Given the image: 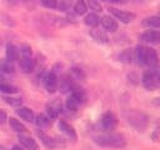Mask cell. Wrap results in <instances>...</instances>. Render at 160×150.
Returning a JSON list of instances; mask_svg holds the SVG:
<instances>
[{
	"mask_svg": "<svg viewBox=\"0 0 160 150\" xmlns=\"http://www.w3.org/2000/svg\"><path fill=\"white\" fill-rule=\"evenodd\" d=\"M94 142L104 148H122L126 145V140L122 135L115 132H106L94 136Z\"/></svg>",
	"mask_w": 160,
	"mask_h": 150,
	"instance_id": "cell-1",
	"label": "cell"
},
{
	"mask_svg": "<svg viewBox=\"0 0 160 150\" xmlns=\"http://www.w3.org/2000/svg\"><path fill=\"white\" fill-rule=\"evenodd\" d=\"M142 85L148 90H156L160 88V71L156 69H150L142 75Z\"/></svg>",
	"mask_w": 160,
	"mask_h": 150,
	"instance_id": "cell-2",
	"label": "cell"
},
{
	"mask_svg": "<svg viewBox=\"0 0 160 150\" xmlns=\"http://www.w3.org/2000/svg\"><path fill=\"white\" fill-rule=\"evenodd\" d=\"M128 122L130 125H132L135 129H138V131H142L146 126V116L139 111H131L126 115Z\"/></svg>",
	"mask_w": 160,
	"mask_h": 150,
	"instance_id": "cell-3",
	"label": "cell"
},
{
	"mask_svg": "<svg viewBox=\"0 0 160 150\" xmlns=\"http://www.w3.org/2000/svg\"><path fill=\"white\" fill-rule=\"evenodd\" d=\"M109 12L111 14L112 18H115L116 20H120L124 24H130L132 20H135V14L130 11L120 10L116 8H109Z\"/></svg>",
	"mask_w": 160,
	"mask_h": 150,
	"instance_id": "cell-4",
	"label": "cell"
},
{
	"mask_svg": "<svg viewBox=\"0 0 160 150\" xmlns=\"http://www.w3.org/2000/svg\"><path fill=\"white\" fill-rule=\"evenodd\" d=\"M100 124H101V128H102L104 131L110 132V131L115 130V128L118 125V120H116V116L112 112L108 111L102 115V118L100 120Z\"/></svg>",
	"mask_w": 160,
	"mask_h": 150,
	"instance_id": "cell-5",
	"label": "cell"
},
{
	"mask_svg": "<svg viewBox=\"0 0 160 150\" xmlns=\"http://www.w3.org/2000/svg\"><path fill=\"white\" fill-rule=\"evenodd\" d=\"M42 84L48 92H50V94L55 92L58 90V84H59V80H58V76L55 75V72L45 74V76L42 78Z\"/></svg>",
	"mask_w": 160,
	"mask_h": 150,
	"instance_id": "cell-6",
	"label": "cell"
},
{
	"mask_svg": "<svg viewBox=\"0 0 160 150\" xmlns=\"http://www.w3.org/2000/svg\"><path fill=\"white\" fill-rule=\"evenodd\" d=\"M38 136H39V139L41 140V142H42L46 148L55 149V148L65 146V144H64L61 140H58L56 138H51V136L46 135V134H45V132H42V131H38Z\"/></svg>",
	"mask_w": 160,
	"mask_h": 150,
	"instance_id": "cell-7",
	"label": "cell"
},
{
	"mask_svg": "<svg viewBox=\"0 0 160 150\" xmlns=\"http://www.w3.org/2000/svg\"><path fill=\"white\" fill-rule=\"evenodd\" d=\"M158 54L152 48L146 46V52H145V64L144 66H148L149 69H155L158 65Z\"/></svg>",
	"mask_w": 160,
	"mask_h": 150,
	"instance_id": "cell-8",
	"label": "cell"
},
{
	"mask_svg": "<svg viewBox=\"0 0 160 150\" xmlns=\"http://www.w3.org/2000/svg\"><path fill=\"white\" fill-rule=\"evenodd\" d=\"M141 40L148 44L158 45V44H160V31L159 30H146L141 35Z\"/></svg>",
	"mask_w": 160,
	"mask_h": 150,
	"instance_id": "cell-9",
	"label": "cell"
},
{
	"mask_svg": "<svg viewBox=\"0 0 160 150\" xmlns=\"http://www.w3.org/2000/svg\"><path fill=\"white\" fill-rule=\"evenodd\" d=\"M58 126H59L60 131H61L62 134H65L69 139H71V140H76V139H78V135H76V131H75L74 126L70 125L69 122H66V121H64V120H60V121L58 122Z\"/></svg>",
	"mask_w": 160,
	"mask_h": 150,
	"instance_id": "cell-10",
	"label": "cell"
},
{
	"mask_svg": "<svg viewBox=\"0 0 160 150\" xmlns=\"http://www.w3.org/2000/svg\"><path fill=\"white\" fill-rule=\"evenodd\" d=\"M100 24L102 25V28L106 30V31H110V32H114L118 30V21L115 20V18L110 16V15H104L101 19H100Z\"/></svg>",
	"mask_w": 160,
	"mask_h": 150,
	"instance_id": "cell-11",
	"label": "cell"
},
{
	"mask_svg": "<svg viewBox=\"0 0 160 150\" xmlns=\"http://www.w3.org/2000/svg\"><path fill=\"white\" fill-rule=\"evenodd\" d=\"M19 141L22 145V148H25L26 150H39V145H38L36 140L32 139L31 136L19 134Z\"/></svg>",
	"mask_w": 160,
	"mask_h": 150,
	"instance_id": "cell-12",
	"label": "cell"
},
{
	"mask_svg": "<svg viewBox=\"0 0 160 150\" xmlns=\"http://www.w3.org/2000/svg\"><path fill=\"white\" fill-rule=\"evenodd\" d=\"M19 66H20L22 72L30 74L34 70V68H35V62L31 59V56H21L19 59Z\"/></svg>",
	"mask_w": 160,
	"mask_h": 150,
	"instance_id": "cell-13",
	"label": "cell"
},
{
	"mask_svg": "<svg viewBox=\"0 0 160 150\" xmlns=\"http://www.w3.org/2000/svg\"><path fill=\"white\" fill-rule=\"evenodd\" d=\"M58 88L60 89L61 92H69V91H72L76 86H75V84H74L72 78H70V76H64V78H61V80L59 81Z\"/></svg>",
	"mask_w": 160,
	"mask_h": 150,
	"instance_id": "cell-14",
	"label": "cell"
},
{
	"mask_svg": "<svg viewBox=\"0 0 160 150\" xmlns=\"http://www.w3.org/2000/svg\"><path fill=\"white\" fill-rule=\"evenodd\" d=\"M16 114L24 119L25 121H29V122H32L35 120V114L34 111L30 109V108H26V106H19L18 110H16Z\"/></svg>",
	"mask_w": 160,
	"mask_h": 150,
	"instance_id": "cell-15",
	"label": "cell"
},
{
	"mask_svg": "<svg viewBox=\"0 0 160 150\" xmlns=\"http://www.w3.org/2000/svg\"><path fill=\"white\" fill-rule=\"evenodd\" d=\"M89 35L92 38V40H95L99 44H108L109 42V38H108L106 32H104L102 30L92 29V30L89 31Z\"/></svg>",
	"mask_w": 160,
	"mask_h": 150,
	"instance_id": "cell-16",
	"label": "cell"
},
{
	"mask_svg": "<svg viewBox=\"0 0 160 150\" xmlns=\"http://www.w3.org/2000/svg\"><path fill=\"white\" fill-rule=\"evenodd\" d=\"M61 111V104L59 101H52L50 104L46 105V112H48V116L50 119H55L58 118V115L60 114Z\"/></svg>",
	"mask_w": 160,
	"mask_h": 150,
	"instance_id": "cell-17",
	"label": "cell"
},
{
	"mask_svg": "<svg viewBox=\"0 0 160 150\" xmlns=\"http://www.w3.org/2000/svg\"><path fill=\"white\" fill-rule=\"evenodd\" d=\"M145 52H146L145 45H138L134 50V59L141 66H144V64H145Z\"/></svg>",
	"mask_w": 160,
	"mask_h": 150,
	"instance_id": "cell-18",
	"label": "cell"
},
{
	"mask_svg": "<svg viewBox=\"0 0 160 150\" xmlns=\"http://www.w3.org/2000/svg\"><path fill=\"white\" fill-rule=\"evenodd\" d=\"M9 125H10V128H11L14 131H16V132H19V134H22V132H26V131H28L26 126H25L21 121H19L16 118H10V119H9Z\"/></svg>",
	"mask_w": 160,
	"mask_h": 150,
	"instance_id": "cell-19",
	"label": "cell"
},
{
	"mask_svg": "<svg viewBox=\"0 0 160 150\" xmlns=\"http://www.w3.org/2000/svg\"><path fill=\"white\" fill-rule=\"evenodd\" d=\"M6 59L9 61H11V62L19 60V50L12 44H8L6 45Z\"/></svg>",
	"mask_w": 160,
	"mask_h": 150,
	"instance_id": "cell-20",
	"label": "cell"
},
{
	"mask_svg": "<svg viewBox=\"0 0 160 150\" xmlns=\"http://www.w3.org/2000/svg\"><path fill=\"white\" fill-rule=\"evenodd\" d=\"M34 122H35L39 128L45 129V128H48V126L51 124V119H50L48 115H45V114H39V115H36Z\"/></svg>",
	"mask_w": 160,
	"mask_h": 150,
	"instance_id": "cell-21",
	"label": "cell"
},
{
	"mask_svg": "<svg viewBox=\"0 0 160 150\" xmlns=\"http://www.w3.org/2000/svg\"><path fill=\"white\" fill-rule=\"evenodd\" d=\"M144 25L148 28H154V29H160V14L159 15H152L149 16L144 20Z\"/></svg>",
	"mask_w": 160,
	"mask_h": 150,
	"instance_id": "cell-22",
	"label": "cell"
},
{
	"mask_svg": "<svg viewBox=\"0 0 160 150\" xmlns=\"http://www.w3.org/2000/svg\"><path fill=\"white\" fill-rule=\"evenodd\" d=\"M84 22L88 25V26H91V28H96L99 24H100V18L95 14V12H90L85 16L84 19Z\"/></svg>",
	"mask_w": 160,
	"mask_h": 150,
	"instance_id": "cell-23",
	"label": "cell"
},
{
	"mask_svg": "<svg viewBox=\"0 0 160 150\" xmlns=\"http://www.w3.org/2000/svg\"><path fill=\"white\" fill-rule=\"evenodd\" d=\"M0 72L2 74H11L14 72V65L8 59H0Z\"/></svg>",
	"mask_w": 160,
	"mask_h": 150,
	"instance_id": "cell-24",
	"label": "cell"
},
{
	"mask_svg": "<svg viewBox=\"0 0 160 150\" xmlns=\"http://www.w3.org/2000/svg\"><path fill=\"white\" fill-rule=\"evenodd\" d=\"M74 11L76 15H85L86 11H88V5H86V1L84 0H78L74 5Z\"/></svg>",
	"mask_w": 160,
	"mask_h": 150,
	"instance_id": "cell-25",
	"label": "cell"
},
{
	"mask_svg": "<svg viewBox=\"0 0 160 150\" xmlns=\"http://www.w3.org/2000/svg\"><path fill=\"white\" fill-rule=\"evenodd\" d=\"M0 92L12 95V94H16L18 92V88L14 86V85H11V84H8V82H1L0 84Z\"/></svg>",
	"mask_w": 160,
	"mask_h": 150,
	"instance_id": "cell-26",
	"label": "cell"
},
{
	"mask_svg": "<svg viewBox=\"0 0 160 150\" xmlns=\"http://www.w3.org/2000/svg\"><path fill=\"white\" fill-rule=\"evenodd\" d=\"M2 99H4V101H5L8 105L14 106V108H19V106H21V104H22V100H21L20 98H15V96H9V95H6V96H4Z\"/></svg>",
	"mask_w": 160,
	"mask_h": 150,
	"instance_id": "cell-27",
	"label": "cell"
},
{
	"mask_svg": "<svg viewBox=\"0 0 160 150\" xmlns=\"http://www.w3.org/2000/svg\"><path fill=\"white\" fill-rule=\"evenodd\" d=\"M86 5L94 11H101V4L99 2V0H88Z\"/></svg>",
	"mask_w": 160,
	"mask_h": 150,
	"instance_id": "cell-28",
	"label": "cell"
},
{
	"mask_svg": "<svg viewBox=\"0 0 160 150\" xmlns=\"http://www.w3.org/2000/svg\"><path fill=\"white\" fill-rule=\"evenodd\" d=\"M19 52L21 54V56H31V54H32L31 48H30L29 45H26V44H22V45L20 46Z\"/></svg>",
	"mask_w": 160,
	"mask_h": 150,
	"instance_id": "cell-29",
	"label": "cell"
},
{
	"mask_svg": "<svg viewBox=\"0 0 160 150\" xmlns=\"http://www.w3.org/2000/svg\"><path fill=\"white\" fill-rule=\"evenodd\" d=\"M41 5L48 8V9H56V4H58V0H40Z\"/></svg>",
	"mask_w": 160,
	"mask_h": 150,
	"instance_id": "cell-30",
	"label": "cell"
},
{
	"mask_svg": "<svg viewBox=\"0 0 160 150\" xmlns=\"http://www.w3.org/2000/svg\"><path fill=\"white\" fill-rule=\"evenodd\" d=\"M70 6V2L68 0H58V4H56V9L61 10V11H65L68 10Z\"/></svg>",
	"mask_w": 160,
	"mask_h": 150,
	"instance_id": "cell-31",
	"label": "cell"
},
{
	"mask_svg": "<svg viewBox=\"0 0 160 150\" xmlns=\"http://www.w3.org/2000/svg\"><path fill=\"white\" fill-rule=\"evenodd\" d=\"M71 74H72V78H75V79H82L84 78V72L81 69L74 68V69H71Z\"/></svg>",
	"mask_w": 160,
	"mask_h": 150,
	"instance_id": "cell-32",
	"label": "cell"
},
{
	"mask_svg": "<svg viewBox=\"0 0 160 150\" xmlns=\"http://www.w3.org/2000/svg\"><path fill=\"white\" fill-rule=\"evenodd\" d=\"M6 120H8V115H6V112H5L2 109H0V124H5Z\"/></svg>",
	"mask_w": 160,
	"mask_h": 150,
	"instance_id": "cell-33",
	"label": "cell"
},
{
	"mask_svg": "<svg viewBox=\"0 0 160 150\" xmlns=\"http://www.w3.org/2000/svg\"><path fill=\"white\" fill-rule=\"evenodd\" d=\"M11 150H22V148L19 146V145H14V146L11 148Z\"/></svg>",
	"mask_w": 160,
	"mask_h": 150,
	"instance_id": "cell-34",
	"label": "cell"
},
{
	"mask_svg": "<svg viewBox=\"0 0 160 150\" xmlns=\"http://www.w3.org/2000/svg\"><path fill=\"white\" fill-rule=\"evenodd\" d=\"M1 82H5V78H4L2 72H0V84H1Z\"/></svg>",
	"mask_w": 160,
	"mask_h": 150,
	"instance_id": "cell-35",
	"label": "cell"
},
{
	"mask_svg": "<svg viewBox=\"0 0 160 150\" xmlns=\"http://www.w3.org/2000/svg\"><path fill=\"white\" fill-rule=\"evenodd\" d=\"M154 102H155L156 105H160V98H156V99L154 100Z\"/></svg>",
	"mask_w": 160,
	"mask_h": 150,
	"instance_id": "cell-36",
	"label": "cell"
},
{
	"mask_svg": "<svg viewBox=\"0 0 160 150\" xmlns=\"http://www.w3.org/2000/svg\"><path fill=\"white\" fill-rule=\"evenodd\" d=\"M0 150H8V149H6L4 145H1V144H0Z\"/></svg>",
	"mask_w": 160,
	"mask_h": 150,
	"instance_id": "cell-37",
	"label": "cell"
}]
</instances>
